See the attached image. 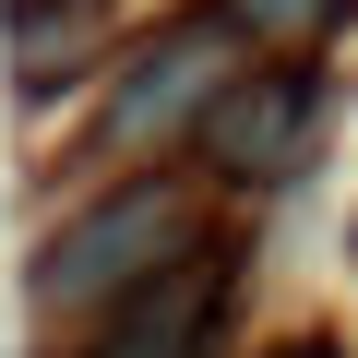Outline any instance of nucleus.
Listing matches in <instances>:
<instances>
[{
    "mask_svg": "<svg viewBox=\"0 0 358 358\" xmlns=\"http://www.w3.org/2000/svg\"><path fill=\"white\" fill-rule=\"evenodd\" d=\"M310 120H322V84H310V72H227L192 131H203V167H215V179L263 192V179L310 143Z\"/></svg>",
    "mask_w": 358,
    "mask_h": 358,
    "instance_id": "obj_3",
    "label": "nucleus"
},
{
    "mask_svg": "<svg viewBox=\"0 0 358 358\" xmlns=\"http://www.w3.org/2000/svg\"><path fill=\"white\" fill-rule=\"evenodd\" d=\"M346 0H227V24L239 36H310V24H334Z\"/></svg>",
    "mask_w": 358,
    "mask_h": 358,
    "instance_id": "obj_5",
    "label": "nucleus"
},
{
    "mask_svg": "<svg viewBox=\"0 0 358 358\" xmlns=\"http://www.w3.org/2000/svg\"><path fill=\"white\" fill-rule=\"evenodd\" d=\"M227 48H239V24L215 13H179V24H155L131 60H120V96H108V131H96V155H155L167 131H192L203 108H215V84H227Z\"/></svg>",
    "mask_w": 358,
    "mask_h": 358,
    "instance_id": "obj_2",
    "label": "nucleus"
},
{
    "mask_svg": "<svg viewBox=\"0 0 358 358\" xmlns=\"http://www.w3.org/2000/svg\"><path fill=\"white\" fill-rule=\"evenodd\" d=\"M275 358H346V346H334V334H299V346H275Z\"/></svg>",
    "mask_w": 358,
    "mask_h": 358,
    "instance_id": "obj_6",
    "label": "nucleus"
},
{
    "mask_svg": "<svg viewBox=\"0 0 358 358\" xmlns=\"http://www.w3.org/2000/svg\"><path fill=\"white\" fill-rule=\"evenodd\" d=\"M215 310H227V251H167L143 287L108 299L96 358H203L215 346Z\"/></svg>",
    "mask_w": 358,
    "mask_h": 358,
    "instance_id": "obj_4",
    "label": "nucleus"
},
{
    "mask_svg": "<svg viewBox=\"0 0 358 358\" xmlns=\"http://www.w3.org/2000/svg\"><path fill=\"white\" fill-rule=\"evenodd\" d=\"M167 251H192V192H167V179H131V192L84 203V215L36 251V299H48V310H96V299L143 287Z\"/></svg>",
    "mask_w": 358,
    "mask_h": 358,
    "instance_id": "obj_1",
    "label": "nucleus"
}]
</instances>
